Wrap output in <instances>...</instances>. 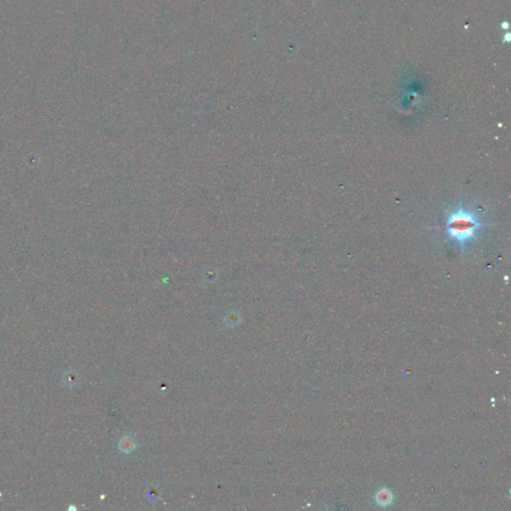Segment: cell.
<instances>
[{"instance_id":"6da1fadb","label":"cell","mask_w":511,"mask_h":511,"mask_svg":"<svg viewBox=\"0 0 511 511\" xmlns=\"http://www.w3.org/2000/svg\"><path fill=\"white\" fill-rule=\"evenodd\" d=\"M489 224L483 223L476 212L465 209L460 205L450 212L446 218V235L449 240L457 243L463 251L475 238L478 230Z\"/></svg>"},{"instance_id":"7a4b0ae2","label":"cell","mask_w":511,"mask_h":511,"mask_svg":"<svg viewBox=\"0 0 511 511\" xmlns=\"http://www.w3.org/2000/svg\"><path fill=\"white\" fill-rule=\"evenodd\" d=\"M133 448H134L133 441L125 439V440L121 441V443H120V449H122L124 452H128V451L132 450Z\"/></svg>"},{"instance_id":"3957f363","label":"cell","mask_w":511,"mask_h":511,"mask_svg":"<svg viewBox=\"0 0 511 511\" xmlns=\"http://www.w3.org/2000/svg\"><path fill=\"white\" fill-rule=\"evenodd\" d=\"M390 498V494L387 490H382L380 494H377V501L381 504H384V502H388Z\"/></svg>"}]
</instances>
